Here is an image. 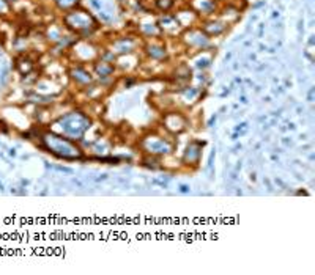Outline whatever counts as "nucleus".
Wrapping results in <instances>:
<instances>
[{
	"label": "nucleus",
	"instance_id": "12",
	"mask_svg": "<svg viewBox=\"0 0 315 275\" xmlns=\"http://www.w3.org/2000/svg\"><path fill=\"white\" fill-rule=\"evenodd\" d=\"M147 54L153 60H162V58L167 57L166 47L161 46V44H150V46H147Z\"/></svg>",
	"mask_w": 315,
	"mask_h": 275
},
{
	"label": "nucleus",
	"instance_id": "13",
	"mask_svg": "<svg viewBox=\"0 0 315 275\" xmlns=\"http://www.w3.org/2000/svg\"><path fill=\"white\" fill-rule=\"evenodd\" d=\"M159 26H161V29H162V30L170 32L172 29H173V30H177V29L180 27V24L177 22V19H175V16H169V15H166L164 18L161 19Z\"/></svg>",
	"mask_w": 315,
	"mask_h": 275
},
{
	"label": "nucleus",
	"instance_id": "16",
	"mask_svg": "<svg viewBox=\"0 0 315 275\" xmlns=\"http://www.w3.org/2000/svg\"><path fill=\"white\" fill-rule=\"evenodd\" d=\"M80 0H55V5L63 11H71L74 7L79 5Z\"/></svg>",
	"mask_w": 315,
	"mask_h": 275
},
{
	"label": "nucleus",
	"instance_id": "19",
	"mask_svg": "<svg viewBox=\"0 0 315 275\" xmlns=\"http://www.w3.org/2000/svg\"><path fill=\"white\" fill-rule=\"evenodd\" d=\"M11 11V5L8 0H0V16H8Z\"/></svg>",
	"mask_w": 315,
	"mask_h": 275
},
{
	"label": "nucleus",
	"instance_id": "15",
	"mask_svg": "<svg viewBox=\"0 0 315 275\" xmlns=\"http://www.w3.org/2000/svg\"><path fill=\"white\" fill-rule=\"evenodd\" d=\"M16 66H18V69L21 71L22 74H29L30 71L33 69V62H32V60H30L29 57H21V58L18 60Z\"/></svg>",
	"mask_w": 315,
	"mask_h": 275
},
{
	"label": "nucleus",
	"instance_id": "2",
	"mask_svg": "<svg viewBox=\"0 0 315 275\" xmlns=\"http://www.w3.org/2000/svg\"><path fill=\"white\" fill-rule=\"evenodd\" d=\"M55 126L62 127V134L71 140H80L85 134V130L90 127V118L82 112H71L55 123Z\"/></svg>",
	"mask_w": 315,
	"mask_h": 275
},
{
	"label": "nucleus",
	"instance_id": "6",
	"mask_svg": "<svg viewBox=\"0 0 315 275\" xmlns=\"http://www.w3.org/2000/svg\"><path fill=\"white\" fill-rule=\"evenodd\" d=\"M205 145V142H200V140H192L188 147H186V151H184V156H183V164L188 165V167H192L195 169L197 165L200 164V158H202V148Z\"/></svg>",
	"mask_w": 315,
	"mask_h": 275
},
{
	"label": "nucleus",
	"instance_id": "8",
	"mask_svg": "<svg viewBox=\"0 0 315 275\" xmlns=\"http://www.w3.org/2000/svg\"><path fill=\"white\" fill-rule=\"evenodd\" d=\"M191 5H192V10L195 11V15H203V16L213 15L216 10L215 0H192Z\"/></svg>",
	"mask_w": 315,
	"mask_h": 275
},
{
	"label": "nucleus",
	"instance_id": "11",
	"mask_svg": "<svg viewBox=\"0 0 315 275\" xmlns=\"http://www.w3.org/2000/svg\"><path fill=\"white\" fill-rule=\"evenodd\" d=\"M115 52L119 54H130L134 49V41L131 38H120L115 41Z\"/></svg>",
	"mask_w": 315,
	"mask_h": 275
},
{
	"label": "nucleus",
	"instance_id": "17",
	"mask_svg": "<svg viewBox=\"0 0 315 275\" xmlns=\"http://www.w3.org/2000/svg\"><path fill=\"white\" fill-rule=\"evenodd\" d=\"M62 33H60V29H57L54 26H51V29L48 30V40L52 41V43H58V41H62Z\"/></svg>",
	"mask_w": 315,
	"mask_h": 275
},
{
	"label": "nucleus",
	"instance_id": "1",
	"mask_svg": "<svg viewBox=\"0 0 315 275\" xmlns=\"http://www.w3.org/2000/svg\"><path fill=\"white\" fill-rule=\"evenodd\" d=\"M41 140L44 142V148L60 159L76 161V159L82 158V150H80L71 139H68L65 135L46 132V134H43Z\"/></svg>",
	"mask_w": 315,
	"mask_h": 275
},
{
	"label": "nucleus",
	"instance_id": "14",
	"mask_svg": "<svg viewBox=\"0 0 315 275\" xmlns=\"http://www.w3.org/2000/svg\"><path fill=\"white\" fill-rule=\"evenodd\" d=\"M95 69L99 74V77H109L114 73V65H111L109 62H106V60H101L99 63H96Z\"/></svg>",
	"mask_w": 315,
	"mask_h": 275
},
{
	"label": "nucleus",
	"instance_id": "9",
	"mask_svg": "<svg viewBox=\"0 0 315 275\" xmlns=\"http://www.w3.org/2000/svg\"><path fill=\"white\" fill-rule=\"evenodd\" d=\"M69 76H71V79L77 83V85H88V83H91V80H93L91 74L88 73L87 69H84L82 66L73 68Z\"/></svg>",
	"mask_w": 315,
	"mask_h": 275
},
{
	"label": "nucleus",
	"instance_id": "3",
	"mask_svg": "<svg viewBox=\"0 0 315 275\" xmlns=\"http://www.w3.org/2000/svg\"><path fill=\"white\" fill-rule=\"evenodd\" d=\"M141 148L145 153H148L150 156H169V154L173 153L175 145L172 142H169L167 139H164V137L150 134V135L142 139Z\"/></svg>",
	"mask_w": 315,
	"mask_h": 275
},
{
	"label": "nucleus",
	"instance_id": "7",
	"mask_svg": "<svg viewBox=\"0 0 315 275\" xmlns=\"http://www.w3.org/2000/svg\"><path fill=\"white\" fill-rule=\"evenodd\" d=\"M183 40L188 47H197V49H203L208 44V35L203 30L191 29L183 35Z\"/></svg>",
	"mask_w": 315,
	"mask_h": 275
},
{
	"label": "nucleus",
	"instance_id": "4",
	"mask_svg": "<svg viewBox=\"0 0 315 275\" xmlns=\"http://www.w3.org/2000/svg\"><path fill=\"white\" fill-rule=\"evenodd\" d=\"M65 24L71 30H76L79 33H91V30L95 29V19L85 11H68L65 15Z\"/></svg>",
	"mask_w": 315,
	"mask_h": 275
},
{
	"label": "nucleus",
	"instance_id": "20",
	"mask_svg": "<svg viewBox=\"0 0 315 275\" xmlns=\"http://www.w3.org/2000/svg\"><path fill=\"white\" fill-rule=\"evenodd\" d=\"M180 192H181V194H188V192H189V186L181 184V186H180Z\"/></svg>",
	"mask_w": 315,
	"mask_h": 275
},
{
	"label": "nucleus",
	"instance_id": "18",
	"mask_svg": "<svg viewBox=\"0 0 315 275\" xmlns=\"http://www.w3.org/2000/svg\"><path fill=\"white\" fill-rule=\"evenodd\" d=\"M155 4L161 11H169L175 5V0H155Z\"/></svg>",
	"mask_w": 315,
	"mask_h": 275
},
{
	"label": "nucleus",
	"instance_id": "5",
	"mask_svg": "<svg viewBox=\"0 0 315 275\" xmlns=\"http://www.w3.org/2000/svg\"><path fill=\"white\" fill-rule=\"evenodd\" d=\"M162 126L170 134H181L188 126V119L180 112H167L162 116Z\"/></svg>",
	"mask_w": 315,
	"mask_h": 275
},
{
	"label": "nucleus",
	"instance_id": "10",
	"mask_svg": "<svg viewBox=\"0 0 315 275\" xmlns=\"http://www.w3.org/2000/svg\"><path fill=\"white\" fill-rule=\"evenodd\" d=\"M209 26H203V32L208 35V37H212V35H215V37H218V35L223 33L226 29H227V24L226 22H218V21H212V22H208Z\"/></svg>",
	"mask_w": 315,
	"mask_h": 275
}]
</instances>
